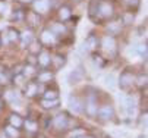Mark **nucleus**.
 Listing matches in <instances>:
<instances>
[{"label": "nucleus", "instance_id": "obj_1", "mask_svg": "<svg viewBox=\"0 0 148 138\" xmlns=\"http://www.w3.org/2000/svg\"><path fill=\"white\" fill-rule=\"evenodd\" d=\"M97 10H98V13H100L101 16H104V18H109V16L113 15V6H112L110 3H107V2H100V3L97 5Z\"/></svg>", "mask_w": 148, "mask_h": 138}, {"label": "nucleus", "instance_id": "obj_2", "mask_svg": "<svg viewBox=\"0 0 148 138\" xmlns=\"http://www.w3.org/2000/svg\"><path fill=\"white\" fill-rule=\"evenodd\" d=\"M82 78H84V71L81 68H78L68 75V84H78L82 81Z\"/></svg>", "mask_w": 148, "mask_h": 138}, {"label": "nucleus", "instance_id": "obj_3", "mask_svg": "<svg viewBox=\"0 0 148 138\" xmlns=\"http://www.w3.org/2000/svg\"><path fill=\"white\" fill-rule=\"evenodd\" d=\"M134 81V75L129 73V72H123L120 75V80H119V84H120V88H128Z\"/></svg>", "mask_w": 148, "mask_h": 138}, {"label": "nucleus", "instance_id": "obj_4", "mask_svg": "<svg viewBox=\"0 0 148 138\" xmlns=\"http://www.w3.org/2000/svg\"><path fill=\"white\" fill-rule=\"evenodd\" d=\"M69 107H71V110H73L75 113H81V112H82V103H81L79 98L75 97V95H71V97H69Z\"/></svg>", "mask_w": 148, "mask_h": 138}, {"label": "nucleus", "instance_id": "obj_5", "mask_svg": "<svg viewBox=\"0 0 148 138\" xmlns=\"http://www.w3.org/2000/svg\"><path fill=\"white\" fill-rule=\"evenodd\" d=\"M101 43H103V49L107 50V51H113L114 47H116V41H114V38L112 35H106Z\"/></svg>", "mask_w": 148, "mask_h": 138}, {"label": "nucleus", "instance_id": "obj_6", "mask_svg": "<svg viewBox=\"0 0 148 138\" xmlns=\"http://www.w3.org/2000/svg\"><path fill=\"white\" fill-rule=\"evenodd\" d=\"M98 116H100V119H103V121L110 119V117L113 116V107L112 106H103V107H100Z\"/></svg>", "mask_w": 148, "mask_h": 138}, {"label": "nucleus", "instance_id": "obj_7", "mask_svg": "<svg viewBox=\"0 0 148 138\" xmlns=\"http://www.w3.org/2000/svg\"><path fill=\"white\" fill-rule=\"evenodd\" d=\"M85 109H87V113H88L90 116H95V115H97V103H95L94 95H90V97H88V102H87Z\"/></svg>", "mask_w": 148, "mask_h": 138}, {"label": "nucleus", "instance_id": "obj_8", "mask_svg": "<svg viewBox=\"0 0 148 138\" xmlns=\"http://www.w3.org/2000/svg\"><path fill=\"white\" fill-rule=\"evenodd\" d=\"M123 106H125L126 112H128L129 115H132V113L135 112V98L131 97V95L125 97V98H123Z\"/></svg>", "mask_w": 148, "mask_h": 138}, {"label": "nucleus", "instance_id": "obj_9", "mask_svg": "<svg viewBox=\"0 0 148 138\" xmlns=\"http://www.w3.org/2000/svg\"><path fill=\"white\" fill-rule=\"evenodd\" d=\"M34 8L38 13H44L49 10L50 8V3H49V0H37V2L34 3Z\"/></svg>", "mask_w": 148, "mask_h": 138}, {"label": "nucleus", "instance_id": "obj_10", "mask_svg": "<svg viewBox=\"0 0 148 138\" xmlns=\"http://www.w3.org/2000/svg\"><path fill=\"white\" fill-rule=\"evenodd\" d=\"M56 40V37H54V32L53 31H43V34H41V41H43L44 44H53Z\"/></svg>", "mask_w": 148, "mask_h": 138}, {"label": "nucleus", "instance_id": "obj_11", "mask_svg": "<svg viewBox=\"0 0 148 138\" xmlns=\"http://www.w3.org/2000/svg\"><path fill=\"white\" fill-rule=\"evenodd\" d=\"M68 125V119H66V116H63V115H59L57 117H54V126L57 129H63V128H66Z\"/></svg>", "mask_w": 148, "mask_h": 138}, {"label": "nucleus", "instance_id": "obj_12", "mask_svg": "<svg viewBox=\"0 0 148 138\" xmlns=\"http://www.w3.org/2000/svg\"><path fill=\"white\" fill-rule=\"evenodd\" d=\"M116 82H117V78H116L114 73L106 75V78H104V84L107 85L109 88H114V87H116Z\"/></svg>", "mask_w": 148, "mask_h": 138}, {"label": "nucleus", "instance_id": "obj_13", "mask_svg": "<svg viewBox=\"0 0 148 138\" xmlns=\"http://www.w3.org/2000/svg\"><path fill=\"white\" fill-rule=\"evenodd\" d=\"M9 122H10V126H15V128H21L24 125L22 119H21L18 115H10L9 116Z\"/></svg>", "mask_w": 148, "mask_h": 138}, {"label": "nucleus", "instance_id": "obj_14", "mask_svg": "<svg viewBox=\"0 0 148 138\" xmlns=\"http://www.w3.org/2000/svg\"><path fill=\"white\" fill-rule=\"evenodd\" d=\"M50 60H51V59H50V56H49V53H41L40 54V57H38V63L41 65V66H47L49 63H50Z\"/></svg>", "mask_w": 148, "mask_h": 138}, {"label": "nucleus", "instance_id": "obj_15", "mask_svg": "<svg viewBox=\"0 0 148 138\" xmlns=\"http://www.w3.org/2000/svg\"><path fill=\"white\" fill-rule=\"evenodd\" d=\"M27 19H28V22L31 25H38V22H40V18H38V13L37 12H29L27 15Z\"/></svg>", "mask_w": 148, "mask_h": 138}, {"label": "nucleus", "instance_id": "obj_16", "mask_svg": "<svg viewBox=\"0 0 148 138\" xmlns=\"http://www.w3.org/2000/svg\"><path fill=\"white\" fill-rule=\"evenodd\" d=\"M53 62L56 63V68H60V66H63V65L66 63V59H65V56H60V54H57V56H54Z\"/></svg>", "mask_w": 148, "mask_h": 138}, {"label": "nucleus", "instance_id": "obj_17", "mask_svg": "<svg viewBox=\"0 0 148 138\" xmlns=\"http://www.w3.org/2000/svg\"><path fill=\"white\" fill-rule=\"evenodd\" d=\"M53 78V73H50V72H43V73H40L38 75V81L40 82H47V81H50Z\"/></svg>", "mask_w": 148, "mask_h": 138}, {"label": "nucleus", "instance_id": "obj_18", "mask_svg": "<svg viewBox=\"0 0 148 138\" xmlns=\"http://www.w3.org/2000/svg\"><path fill=\"white\" fill-rule=\"evenodd\" d=\"M41 104H43L46 109H50V107L57 106V104H59V100H57V98H56V100H46V98H44V100L41 102Z\"/></svg>", "mask_w": 148, "mask_h": 138}, {"label": "nucleus", "instance_id": "obj_19", "mask_svg": "<svg viewBox=\"0 0 148 138\" xmlns=\"http://www.w3.org/2000/svg\"><path fill=\"white\" fill-rule=\"evenodd\" d=\"M59 16H60V19H63V21H65V19H68V18L71 16V9H69V8H62L60 12H59Z\"/></svg>", "mask_w": 148, "mask_h": 138}, {"label": "nucleus", "instance_id": "obj_20", "mask_svg": "<svg viewBox=\"0 0 148 138\" xmlns=\"http://www.w3.org/2000/svg\"><path fill=\"white\" fill-rule=\"evenodd\" d=\"M37 91H38V87H37L35 84H29V85H28V90H27V95L32 97Z\"/></svg>", "mask_w": 148, "mask_h": 138}, {"label": "nucleus", "instance_id": "obj_21", "mask_svg": "<svg viewBox=\"0 0 148 138\" xmlns=\"http://www.w3.org/2000/svg\"><path fill=\"white\" fill-rule=\"evenodd\" d=\"M32 40V32L31 31H24V34H22V41H24V44L25 43H29Z\"/></svg>", "mask_w": 148, "mask_h": 138}, {"label": "nucleus", "instance_id": "obj_22", "mask_svg": "<svg viewBox=\"0 0 148 138\" xmlns=\"http://www.w3.org/2000/svg\"><path fill=\"white\" fill-rule=\"evenodd\" d=\"M44 98L46 100H56L57 98V91H46Z\"/></svg>", "mask_w": 148, "mask_h": 138}, {"label": "nucleus", "instance_id": "obj_23", "mask_svg": "<svg viewBox=\"0 0 148 138\" xmlns=\"http://www.w3.org/2000/svg\"><path fill=\"white\" fill-rule=\"evenodd\" d=\"M8 35H9V41H16L18 38H19L18 31H15V30H9L8 31Z\"/></svg>", "mask_w": 148, "mask_h": 138}, {"label": "nucleus", "instance_id": "obj_24", "mask_svg": "<svg viewBox=\"0 0 148 138\" xmlns=\"http://www.w3.org/2000/svg\"><path fill=\"white\" fill-rule=\"evenodd\" d=\"M85 44H87L90 49H95V46H97V40H95L94 37H90L88 40L85 41Z\"/></svg>", "mask_w": 148, "mask_h": 138}, {"label": "nucleus", "instance_id": "obj_25", "mask_svg": "<svg viewBox=\"0 0 148 138\" xmlns=\"http://www.w3.org/2000/svg\"><path fill=\"white\" fill-rule=\"evenodd\" d=\"M92 62H94L98 68H103V66H104V62L101 60V57H100V56H92Z\"/></svg>", "mask_w": 148, "mask_h": 138}, {"label": "nucleus", "instance_id": "obj_26", "mask_svg": "<svg viewBox=\"0 0 148 138\" xmlns=\"http://www.w3.org/2000/svg\"><path fill=\"white\" fill-rule=\"evenodd\" d=\"M6 132H8L10 137H13V138H15V137H18V131H16V128H15V126H8V128H6Z\"/></svg>", "mask_w": 148, "mask_h": 138}, {"label": "nucleus", "instance_id": "obj_27", "mask_svg": "<svg viewBox=\"0 0 148 138\" xmlns=\"http://www.w3.org/2000/svg\"><path fill=\"white\" fill-rule=\"evenodd\" d=\"M25 126H27L29 131H35V129H37V124L32 122V121H27V122H25Z\"/></svg>", "mask_w": 148, "mask_h": 138}, {"label": "nucleus", "instance_id": "obj_28", "mask_svg": "<svg viewBox=\"0 0 148 138\" xmlns=\"http://www.w3.org/2000/svg\"><path fill=\"white\" fill-rule=\"evenodd\" d=\"M53 31H56V32H59V34H62V32H65V27L63 25H53Z\"/></svg>", "mask_w": 148, "mask_h": 138}, {"label": "nucleus", "instance_id": "obj_29", "mask_svg": "<svg viewBox=\"0 0 148 138\" xmlns=\"http://www.w3.org/2000/svg\"><path fill=\"white\" fill-rule=\"evenodd\" d=\"M6 97L9 98V100H12V102H13V100H18V95H16V93H12V91H9V93L6 94Z\"/></svg>", "mask_w": 148, "mask_h": 138}, {"label": "nucleus", "instance_id": "obj_30", "mask_svg": "<svg viewBox=\"0 0 148 138\" xmlns=\"http://www.w3.org/2000/svg\"><path fill=\"white\" fill-rule=\"evenodd\" d=\"M29 50H31L32 53H37V51L40 50V44H38V43H32V44H31V49H29Z\"/></svg>", "mask_w": 148, "mask_h": 138}, {"label": "nucleus", "instance_id": "obj_31", "mask_svg": "<svg viewBox=\"0 0 148 138\" xmlns=\"http://www.w3.org/2000/svg\"><path fill=\"white\" fill-rule=\"evenodd\" d=\"M132 21H134V16L132 15H129V13L125 15V24H131Z\"/></svg>", "mask_w": 148, "mask_h": 138}, {"label": "nucleus", "instance_id": "obj_32", "mask_svg": "<svg viewBox=\"0 0 148 138\" xmlns=\"http://www.w3.org/2000/svg\"><path fill=\"white\" fill-rule=\"evenodd\" d=\"M138 53L145 56V54H147V47H145V46H138Z\"/></svg>", "mask_w": 148, "mask_h": 138}, {"label": "nucleus", "instance_id": "obj_33", "mask_svg": "<svg viewBox=\"0 0 148 138\" xmlns=\"http://www.w3.org/2000/svg\"><path fill=\"white\" fill-rule=\"evenodd\" d=\"M109 30H110L112 32H117V31H119V27L114 25V24H112V25H109Z\"/></svg>", "mask_w": 148, "mask_h": 138}, {"label": "nucleus", "instance_id": "obj_34", "mask_svg": "<svg viewBox=\"0 0 148 138\" xmlns=\"http://www.w3.org/2000/svg\"><path fill=\"white\" fill-rule=\"evenodd\" d=\"M31 73H34V68H32V66L25 68V75H31Z\"/></svg>", "mask_w": 148, "mask_h": 138}, {"label": "nucleus", "instance_id": "obj_35", "mask_svg": "<svg viewBox=\"0 0 148 138\" xmlns=\"http://www.w3.org/2000/svg\"><path fill=\"white\" fill-rule=\"evenodd\" d=\"M145 81H147V78H145V76L138 78V84H139V85H145Z\"/></svg>", "mask_w": 148, "mask_h": 138}, {"label": "nucleus", "instance_id": "obj_36", "mask_svg": "<svg viewBox=\"0 0 148 138\" xmlns=\"http://www.w3.org/2000/svg\"><path fill=\"white\" fill-rule=\"evenodd\" d=\"M2 10H3V5H2V3H0V12H2Z\"/></svg>", "mask_w": 148, "mask_h": 138}, {"label": "nucleus", "instance_id": "obj_37", "mask_svg": "<svg viewBox=\"0 0 148 138\" xmlns=\"http://www.w3.org/2000/svg\"><path fill=\"white\" fill-rule=\"evenodd\" d=\"M21 2H29V0H21Z\"/></svg>", "mask_w": 148, "mask_h": 138}, {"label": "nucleus", "instance_id": "obj_38", "mask_svg": "<svg viewBox=\"0 0 148 138\" xmlns=\"http://www.w3.org/2000/svg\"><path fill=\"white\" fill-rule=\"evenodd\" d=\"M88 138H92V137H88Z\"/></svg>", "mask_w": 148, "mask_h": 138}, {"label": "nucleus", "instance_id": "obj_39", "mask_svg": "<svg viewBox=\"0 0 148 138\" xmlns=\"http://www.w3.org/2000/svg\"><path fill=\"white\" fill-rule=\"evenodd\" d=\"M0 106H2V103H0Z\"/></svg>", "mask_w": 148, "mask_h": 138}, {"label": "nucleus", "instance_id": "obj_40", "mask_svg": "<svg viewBox=\"0 0 148 138\" xmlns=\"http://www.w3.org/2000/svg\"><path fill=\"white\" fill-rule=\"evenodd\" d=\"M0 44H2V41H0Z\"/></svg>", "mask_w": 148, "mask_h": 138}]
</instances>
